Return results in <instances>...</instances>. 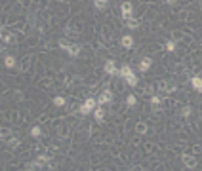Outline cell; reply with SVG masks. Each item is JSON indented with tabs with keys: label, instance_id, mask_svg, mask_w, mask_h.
<instances>
[{
	"label": "cell",
	"instance_id": "6da1fadb",
	"mask_svg": "<svg viewBox=\"0 0 202 171\" xmlns=\"http://www.w3.org/2000/svg\"><path fill=\"white\" fill-rule=\"evenodd\" d=\"M96 107H97L96 99H92V97H90V99H86V103H84L82 107H80V114H88V112H92V110H93Z\"/></svg>",
	"mask_w": 202,
	"mask_h": 171
},
{
	"label": "cell",
	"instance_id": "7a4b0ae2",
	"mask_svg": "<svg viewBox=\"0 0 202 171\" xmlns=\"http://www.w3.org/2000/svg\"><path fill=\"white\" fill-rule=\"evenodd\" d=\"M50 163V158L48 156H38L36 160H34V163H31L29 166V169H32V167H42V166H48Z\"/></svg>",
	"mask_w": 202,
	"mask_h": 171
},
{
	"label": "cell",
	"instance_id": "3957f363",
	"mask_svg": "<svg viewBox=\"0 0 202 171\" xmlns=\"http://www.w3.org/2000/svg\"><path fill=\"white\" fill-rule=\"evenodd\" d=\"M111 101H113V93L105 90L103 93L99 95V99H97V105H105V103H111Z\"/></svg>",
	"mask_w": 202,
	"mask_h": 171
},
{
	"label": "cell",
	"instance_id": "277c9868",
	"mask_svg": "<svg viewBox=\"0 0 202 171\" xmlns=\"http://www.w3.org/2000/svg\"><path fill=\"white\" fill-rule=\"evenodd\" d=\"M105 72L109 76H115L116 74V67H115V61H107L105 63Z\"/></svg>",
	"mask_w": 202,
	"mask_h": 171
},
{
	"label": "cell",
	"instance_id": "5b68a950",
	"mask_svg": "<svg viewBox=\"0 0 202 171\" xmlns=\"http://www.w3.org/2000/svg\"><path fill=\"white\" fill-rule=\"evenodd\" d=\"M124 23L128 25L130 29H137L139 27V21H137V19H133L132 15H130V17H124Z\"/></svg>",
	"mask_w": 202,
	"mask_h": 171
},
{
	"label": "cell",
	"instance_id": "8992f818",
	"mask_svg": "<svg viewBox=\"0 0 202 171\" xmlns=\"http://www.w3.org/2000/svg\"><path fill=\"white\" fill-rule=\"evenodd\" d=\"M67 51H69V55H73V57H76V55L80 53V46H78V44H69V48H67Z\"/></svg>",
	"mask_w": 202,
	"mask_h": 171
},
{
	"label": "cell",
	"instance_id": "52a82bcc",
	"mask_svg": "<svg viewBox=\"0 0 202 171\" xmlns=\"http://www.w3.org/2000/svg\"><path fill=\"white\" fill-rule=\"evenodd\" d=\"M120 76H122V78H130V76H133V72H132V67H128V65H124V67L120 68Z\"/></svg>",
	"mask_w": 202,
	"mask_h": 171
},
{
	"label": "cell",
	"instance_id": "ba28073f",
	"mask_svg": "<svg viewBox=\"0 0 202 171\" xmlns=\"http://www.w3.org/2000/svg\"><path fill=\"white\" fill-rule=\"evenodd\" d=\"M183 163H185L187 167H191V169H193V167L197 166V160H194L193 156H187V154H185V156H183Z\"/></svg>",
	"mask_w": 202,
	"mask_h": 171
},
{
	"label": "cell",
	"instance_id": "9c48e42d",
	"mask_svg": "<svg viewBox=\"0 0 202 171\" xmlns=\"http://www.w3.org/2000/svg\"><path fill=\"white\" fill-rule=\"evenodd\" d=\"M120 10H122V15H124V17H130V15H132V4H130V2H124Z\"/></svg>",
	"mask_w": 202,
	"mask_h": 171
},
{
	"label": "cell",
	"instance_id": "30bf717a",
	"mask_svg": "<svg viewBox=\"0 0 202 171\" xmlns=\"http://www.w3.org/2000/svg\"><path fill=\"white\" fill-rule=\"evenodd\" d=\"M151 65H153V61H151L149 57H145V59L141 61V63H139V70H143V72L149 70V67H151Z\"/></svg>",
	"mask_w": 202,
	"mask_h": 171
},
{
	"label": "cell",
	"instance_id": "8fae6325",
	"mask_svg": "<svg viewBox=\"0 0 202 171\" xmlns=\"http://www.w3.org/2000/svg\"><path fill=\"white\" fill-rule=\"evenodd\" d=\"M120 44L124 46V48H132V46H133V38H132V36H128V34H126V36H122V40H120Z\"/></svg>",
	"mask_w": 202,
	"mask_h": 171
},
{
	"label": "cell",
	"instance_id": "7c38bea8",
	"mask_svg": "<svg viewBox=\"0 0 202 171\" xmlns=\"http://www.w3.org/2000/svg\"><path fill=\"white\" fill-rule=\"evenodd\" d=\"M191 84H193V88L197 91H202V78H198V76H194L193 80H191Z\"/></svg>",
	"mask_w": 202,
	"mask_h": 171
},
{
	"label": "cell",
	"instance_id": "4fadbf2b",
	"mask_svg": "<svg viewBox=\"0 0 202 171\" xmlns=\"http://www.w3.org/2000/svg\"><path fill=\"white\" fill-rule=\"evenodd\" d=\"M93 112H96L97 122H101V120H103V116H105V110H103L101 107H96V108H93Z\"/></svg>",
	"mask_w": 202,
	"mask_h": 171
},
{
	"label": "cell",
	"instance_id": "5bb4252c",
	"mask_svg": "<svg viewBox=\"0 0 202 171\" xmlns=\"http://www.w3.org/2000/svg\"><path fill=\"white\" fill-rule=\"evenodd\" d=\"M93 4H96V8L103 10V8H105V4H107V0H93Z\"/></svg>",
	"mask_w": 202,
	"mask_h": 171
},
{
	"label": "cell",
	"instance_id": "9a60e30c",
	"mask_svg": "<svg viewBox=\"0 0 202 171\" xmlns=\"http://www.w3.org/2000/svg\"><path fill=\"white\" fill-rule=\"evenodd\" d=\"M151 105L153 107H158V105H160V97H158V95H155V97H151Z\"/></svg>",
	"mask_w": 202,
	"mask_h": 171
},
{
	"label": "cell",
	"instance_id": "2e32d148",
	"mask_svg": "<svg viewBox=\"0 0 202 171\" xmlns=\"http://www.w3.org/2000/svg\"><path fill=\"white\" fill-rule=\"evenodd\" d=\"M126 82H128L130 86H137L139 80H137V76H130V78H126Z\"/></svg>",
	"mask_w": 202,
	"mask_h": 171
},
{
	"label": "cell",
	"instance_id": "e0dca14e",
	"mask_svg": "<svg viewBox=\"0 0 202 171\" xmlns=\"http://www.w3.org/2000/svg\"><path fill=\"white\" fill-rule=\"evenodd\" d=\"M14 65H15V59L12 57V55H10V57H6V67H10V68H12Z\"/></svg>",
	"mask_w": 202,
	"mask_h": 171
},
{
	"label": "cell",
	"instance_id": "ac0fdd59",
	"mask_svg": "<svg viewBox=\"0 0 202 171\" xmlns=\"http://www.w3.org/2000/svg\"><path fill=\"white\" fill-rule=\"evenodd\" d=\"M2 40H4V42H12L14 38H12V34H10V32H2Z\"/></svg>",
	"mask_w": 202,
	"mask_h": 171
},
{
	"label": "cell",
	"instance_id": "d6986e66",
	"mask_svg": "<svg viewBox=\"0 0 202 171\" xmlns=\"http://www.w3.org/2000/svg\"><path fill=\"white\" fill-rule=\"evenodd\" d=\"M135 129H137V133H145V131H147V126H145V124H137Z\"/></svg>",
	"mask_w": 202,
	"mask_h": 171
},
{
	"label": "cell",
	"instance_id": "ffe728a7",
	"mask_svg": "<svg viewBox=\"0 0 202 171\" xmlns=\"http://www.w3.org/2000/svg\"><path fill=\"white\" fill-rule=\"evenodd\" d=\"M31 135L32 137H38V135H40V127H32V129H31Z\"/></svg>",
	"mask_w": 202,
	"mask_h": 171
},
{
	"label": "cell",
	"instance_id": "44dd1931",
	"mask_svg": "<svg viewBox=\"0 0 202 171\" xmlns=\"http://www.w3.org/2000/svg\"><path fill=\"white\" fill-rule=\"evenodd\" d=\"M166 50H168V51H174L175 50V44H174V42H168V44H166Z\"/></svg>",
	"mask_w": 202,
	"mask_h": 171
},
{
	"label": "cell",
	"instance_id": "7402d4cb",
	"mask_svg": "<svg viewBox=\"0 0 202 171\" xmlns=\"http://www.w3.org/2000/svg\"><path fill=\"white\" fill-rule=\"evenodd\" d=\"M54 103L57 105V107H61V105L65 103V99H63V97H55V101H54Z\"/></svg>",
	"mask_w": 202,
	"mask_h": 171
},
{
	"label": "cell",
	"instance_id": "603a6c76",
	"mask_svg": "<svg viewBox=\"0 0 202 171\" xmlns=\"http://www.w3.org/2000/svg\"><path fill=\"white\" fill-rule=\"evenodd\" d=\"M126 101H128V105H130V107H133V105H135V97H133V95H130V97H128Z\"/></svg>",
	"mask_w": 202,
	"mask_h": 171
},
{
	"label": "cell",
	"instance_id": "cb8c5ba5",
	"mask_svg": "<svg viewBox=\"0 0 202 171\" xmlns=\"http://www.w3.org/2000/svg\"><path fill=\"white\" fill-rule=\"evenodd\" d=\"M2 139H10V131L8 129H2Z\"/></svg>",
	"mask_w": 202,
	"mask_h": 171
},
{
	"label": "cell",
	"instance_id": "d4e9b609",
	"mask_svg": "<svg viewBox=\"0 0 202 171\" xmlns=\"http://www.w3.org/2000/svg\"><path fill=\"white\" fill-rule=\"evenodd\" d=\"M189 114H191V108H189V107L183 108V116H189Z\"/></svg>",
	"mask_w": 202,
	"mask_h": 171
},
{
	"label": "cell",
	"instance_id": "484cf974",
	"mask_svg": "<svg viewBox=\"0 0 202 171\" xmlns=\"http://www.w3.org/2000/svg\"><path fill=\"white\" fill-rule=\"evenodd\" d=\"M166 2H168V4H174V2H175V0H166Z\"/></svg>",
	"mask_w": 202,
	"mask_h": 171
}]
</instances>
